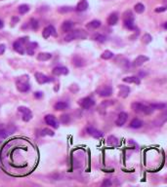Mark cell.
Listing matches in <instances>:
<instances>
[{"mask_svg":"<svg viewBox=\"0 0 167 187\" xmlns=\"http://www.w3.org/2000/svg\"><path fill=\"white\" fill-rule=\"evenodd\" d=\"M131 108H132L134 112L145 114V115H150V114H152L153 112V108L152 106L146 105V104L141 103H133L131 104Z\"/></svg>","mask_w":167,"mask_h":187,"instance_id":"cell-1","label":"cell"},{"mask_svg":"<svg viewBox=\"0 0 167 187\" xmlns=\"http://www.w3.org/2000/svg\"><path fill=\"white\" fill-rule=\"evenodd\" d=\"M86 37H87V33L84 30L76 29V30L71 31L68 35H65V42H70V41L76 40V39H85Z\"/></svg>","mask_w":167,"mask_h":187,"instance_id":"cell-2","label":"cell"},{"mask_svg":"<svg viewBox=\"0 0 167 187\" xmlns=\"http://www.w3.org/2000/svg\"><path fill=\"white\" fill-rule=\"evenodd\" d=\"M17 89L22 92V93H25L30 89V85L28 83V75H24L18 78L17 80Z\"/></svg>","mask_w":167,"mask_h":187,"instance_id":"cell-3","label":"cell"},{"mask_svg":"<svg viewBox=\"0 0 167 187\" xmlns=\"http://www.w3.org/2000/svg\"><path fill=\"white\" fill-rule=\"evenodd\" d=\"M123 22H124V27H125L127 29H130V30H134V29L136 28L135 24H134L133 15H132V13H131L130 11L126 12L125 14H124Z\"/></svg>","mask_w":167,"mask_h":187,"instance_id":"cell-4","label":"cell"},{"mask_svg":"<svg viewBox=\"0 0 167 187\" xmlns=\"http://www.w3.org/2000/svg\"><path fill=\"white\" fill-rule=\"evenodd\" d=\"M78 104H79L82 108H84V109H89V108L94 106L95 101H94L93 98H91L89 97H83V98H81V100H78Z\"/></svg>","mask_w":167,"mask_h":187,"instance_id":"cell-5","label":"cell"},{"mask_svg":"<svg viewBox=\"0 0 167 187\" xmlns=\"http://www.w3.org/2000/svg\"><path fill=\"white\" fill-rule=\"evenodd\" d=\"M18 110L21 113H23V120H24L25 122L30 121V119L32 118V112L30 111V109H28V108L25 106H20L18 108Z\"/></svg>","mask_w":167,"mask_h":187,"instance_id":"cell-6","label":"cell"},{"mask_svg":"<svg viewBox=\"0 0 167 187\" xmlns=\"http://www.w3.org/2000/svg\"><path fill=\"white\" fill-rule=\"evenodd\" d=\"M34 76H35V79H36V81H37V83L40 84V85H43L45 83H48V82L52 81V79L50 77H48V76H46V75L40 73V72H36V73L34 74Z\"/></svg>","mask_w":167,"mask_h":187,"instance_id":"cell-7","label":"cell"},{"mask_svg":"<svg viewBox=\"0 0 167 187\" xmlns=\"http://www.w3.org/2000/svg\"><path fill=\"white\" fill-rule=\"evenodd\" d=\"M51 35H54V36H57V32H56V29L53 25H48L47 27H45L43 29V32H42V36H43V38L47 39L50 37Z\"/></svg>","mask_w":167,"mask_h":187,"instance_id":"cell-8","label":"cell"},{"mask_svg":"<svg viewBox=\"0 0 167 187\" xmlns=\"http://www.w3.org/2000/svg\"><path fill=\"white\" fill-rule=\"evenodd\" d=\"M127 119H128V114L126 112H120L117 116V119L115 120V125L118 127H122L126 123Z\"/></svg>","mask_w":167,"mask_h":187,"instance_id":"cell-9","label":"cell"},{"mask_svg":"<svg viewBox=\"0 0 167 187\" xmlns=\"http://www.w3.org/2000/svg\"><path fill=\"white\" fill-rule=\"evenodd\" d=\"M45 122L50 127L54 128V129H58L59 128V123L57 119L53 115H46L45 116Z\"/></svg>","mask_w":167,"mask_h":187,"instance_id":"cell-10","label":"cell"},{"mask_svg":"<svg viewBox=\"0 0 167 187\" xmlns=\"http://www.w3.org/2000/svg\"><path fill=\"white\" fill-rule=\"evenodd\" d=\"M149 61V58L146 57V56L144 55H141V56H138L135 60H134L133 61V66L134 67H138V66H141V65H143L145 62H147Z\"/></svg>","mask_w":167,"mask_h":187,"instance_id":"cell-11","label":"cell"},{"mask_svg":"<svg viewBox=\"0 0 167 187\" xmlns=\"http://www.w3.org/2000/svg\"><path fill=\"white\" fill-rule=\"evenodd\" d=\"M86 132L88 134H90L91 136L95 137V139H100V137L103 136V133L99 130L95 129L93 127H88L86 129Z\"/></svg>","mask_w":167,"mask_h":187,"instance_id":"cell-12","label":"cell"},{"mask_svg":"<svg viewBox=\"0 0 167 187\" xmlns=\"http://www.w3.org/2000/svg\"><path fill=\"white\" fill-rule=\"evenodd\" d=\"M113 88L110 86H106V87H103L102 89L99 91V95L103 97H109L113 95Z\"/></svg>","mask_w":167,"mask_h":187,"instance_id":"cell-13","label":"cell"},{"mask_svg":"<svg viewBox=\"0 0 167 187\" xmlns=\"http://www.w3.org/2000/svg\"><path fill=\"white\" fill-rule=\"evenodd\" d=\"M118 89H119V97H127L129 96L130 94V88L128 86H125V85H119L118 86Z\"/></svg>","mask_w":167,"mask_h":187,"instance_id":"cell-14","label":"cell"},{"mask_svg":"<svg viewBox=\"0 0 167 187\" xmlns=\"http://www.w3.org/2000/svg\"><path fill=\"white\" fill-rule=\"evenodd\" d=\"M52 72L55 76H61V75H67L68 73V69L65 66H57L54 68Z\"/></svg>","mask_w":167,"mask_h":187,"instance_id":"cell-15","label":"cell"},{"mask_svg":"<svg viewBox=\"0 0 167 187\" xmlns=\"http://www.w3.org/2000/svg\"><path fill=\"white\" fill-rule=\"evenodd\" d=\"M88 7H89V4H88L87 0H80V1L78 2V4L76 5L75 10H76L77 12H84L88 9Z\"/></svg>","mask_w":167,"mask_h":187,"instance_id":"cell-16","label":"cell"},{"mask_svg":"<svg viewBox=\"0 0 167 187\" xmlns=\"http://www.w3.org/2000/svg\"><path fill=\"white\" fill-rule=\"evenodd\" d=\"M16 131V128L14 127H10L9 129L4 130L2 128H0V139H4V137H7L10 134H12Z\"/></svg>","mask_w":167,"mask_h":187,"instance_id":"cell-17","label":"cell"},{"mask_svg":"<svg viewBox=\"0 0 167 187\" xmlns=\"http://www.w3.org/2000/svg\"><path fill=\"white\" fill-rule=\"evenodd\" d=\"M117 22H118V16H117L116 13H113V14H110L109 16V18H107V25H110V27L115 25L117 24Z\"/></svg>","mask_w":167,"mask_h":187,"instance_id":"cell-18","label":"cell"},{"mask_svg":"<svg viewBox=\"0 0 167 187\" xmlns=\"http://www.w3.org/2000/svg\"><path fill=\"white\" fill-rule=\"evenodd\" d=\"M122 81L125 82V83H128V84L133 83V84L140 85V83H141L140 78L137 77V76H128V77H125V78H123Z\"/></svg>","mask_w":167,"mask_h":187,"instance_id":"cell-19","label":"cell"},{"mask_svg":"<svg viewBox=\"0 0 167 187\" xmlns=\"http://www.w3.org/2000/svg\"><path fill=\"white\" fill-rule=\"evenodd\" d=\"M74 27V24L73 22L70 21H65L63 22V25H62V30L65 31V32H70L71 29L73 28Z\"/></svg>","mask_w":167,"mask_h":187,"instance_id":"cell-20","label":"cell"},{"mask_svg":"<svg viewBox=\"0 0 167 187\" xmlns=\"http://www.w3.org/2000/svg\"><path fill=\"white\" fill-rule=\"evenodd\" d=\"M101 25H102V22L99 19H93V21H91L90 22H88L86 27L88 29H97L101 27Z\"/></svg>","mask_w":167,"mask_h":187,"instance_id":"cell-21","label":"cell"},{"mask_svg":"<svg viewBox=\"0 0 167 187\" xmlns=\"http://www.w3.org/2000/svg\"><path fill=\"white\" fill-rule=\"evenodd\" d=\"M13 48H14V50L16 52H18L19 54L24 55L25 50H24V47H23V43L20 40L14 42V44H13Z\"/></svg>","mask_w":167,"mask_h":187,"instance_id":"cell-22","label":"cell"},{"mask_svg":"<svg viewBox=\"0 0 167 187\" xmlns=\"http://www.w3.org/2000/svg\"><path fill=\"white\" fill-rule=\"evenodd\" d=\"M73 64L76 67L84 66V64H85V61L83 60L82 58H80L79 56H75V57L73 58Z\"/></svg>","mask_w":167,"mask_h":187,"instance_id":"cell-23","label":"cell"},{"mask_svg":"<svg viewBox=\"0 0 167 187\" xmlns=\"http://www.w3.org/2000/svg\"><path fill=\"white\" fill-rule=\"evenodd\" d=\"M143 126V122L138 118H134V119L130 122V128L132 129H140Z\"/></svg>","mask_w":167,"mask_h":187,"instance_id":"cell-24","label":"cell"},{"mask_svg":"<svg viewBox=\"0 0 167 187\" xmlns=\"http://www.w3.org/2000/svg\"><path fill=\"white\" fill-rule=\"evenodd\" d=\"M68 107V104L65 101H58L57 103L54 105V108L58 111H62V110H65Z\"/></svg>","mask_w":167,"mask_h":187,"instance_id":"cell-25","label":"cell"},{"mask_svg":"<svg viewBox=\"0 0 167 187\" xmlns=\"http://www.w3.org/2000/svg\"><path fill=\"white\" fill-rule=\"evenodd\" d=\"M51 58H52V55L50 53H40V54H38V56H37V61H46L50 60Z\"/></svg>","mask_w":167,"mask_h":187,"instance_id":"cell-26","label":"cell"},{"mask_svg":"<svg viewBox=\"0 0 167 187\" xmlns=\"http://www.w3.org/2000/svg\"><path fill=\"white\" fill-rule=\"evenodd\" d=\"M107 142L110 146H116L118 145V139H116L114 136H110L107 139Z\"/></svg>","mask_w":167,"mask_h":187,"instance_id":"cell-27","label":"cell"},{"mask_svg":"<svg viewBox=\"0 0 167 187\" xmlns=\"http://www.w3.org/2000/svg\"><path fill=\"white\" fill-rule=\"evenodd\" d=\"M93 39L95 41L99 42V43H105V42L107 41V38L106 36L103 35V34H100V33H96L93 35Z\"/></svg>","mask_w":167,"mask_h":187,"instance_id":"cell-28","label":"cell"},{"mask_svg":"<svg viewBox=\"0 0 167 187\" xmlns=\"http://www.w3.org/2000/svg\"><path fill=\"white\" fill-rule=\"evenodd\" d=\"M150 106L153 108V110H163L167 108V103H152Z\"/></svg>","mask_w":167,"mask_h":187,"instance_id":"cell-29","label":"cell"},{"mask_svg":"<svg viewBox=\"0 0 167 187\" xmlns=\"http://www.w3.org/2000/svg\"><path fill=\"white\" fill-rule=\"evenodd\" d=\"M145 5L142 4V3H137V4L134 6V10H135L136 13L138 14H142V13L145 12Z\"/></svg>","mask_w":167,"mask_h":187,"instance_id":"cell-30","label":"cell"},{"mask_svg":"<svg viewBox=\"0 0 167 187\" xmlns=\"http://www.w3.org/2000/svg\"><path fill=\"white\" fill-rule=\"evenodd\" d=\"M113 56L114 55H113V52L107 50V51H105L102 55H101V58H102L103 60H110L111 58H113Z\"/></svg>","mask_w":167,"mask_h":187,"instance_id":"cell-31","label":"cell"},{"mask_svg":"<svg viewBox=\"0 0 167 187\" xmlns=\"http://www.w3.org/2000/svg\"><path fill=\"white\" fill-rule=\"evenodd\" d=\"M18 11L20 14H25V13H28L29 11V6L27 4H23V5H20L19 8H18Z\"/></svg>","mask_w":167,"mask_h":187,"instance_id":"cell-32","label":"cell"},{"mask_svg":"<svg viewBox=\"0 0 167 187\" xmlns=\"http://www.w3.org/2000/svg\"><path fill=\"white\" fill-rule=\"evenodd\" d=\"M156 122H158V126H161V125H162L163 123L167 122V110L165 111L164 113L162 114L161 116H160V117L158 118V120L156 121Z\"/></svg>","mask_w":167,"mask_h":187,"instance_id":"cell-33","label":"cell"},{"mask_svg":"<svg viewBox=\"0 0 167 187\" xmlns=\"http://www.w3.org/2000/svg\"><path fill=\"white\" fill-rule=\"evenodd\" d=\"M40 136H54V132L52 130H49V129H44L41 131L40 133Z\"/></svg>","mask_w":167,"mask_h":187,"instance_id":"cell-34","label":"cell"},{"mask_svg":"<svg viewBox=\"0 0 167 187\" xmlns=\"http://www.w3.org/2000/svg\"><path fill=\"white\" fill-rule=\"evenodd\" d=\"M152 40V35H150L149 33H146L145 35L143 36V42L145 44H149L150 43Z\"/></svg>","mask_w":167,"mask_h":187,"instance_id":"cell-35","label":"cell"},{"mask_svg":"<svg viewBox=\"0 0 167 187\" xmlns=\"http://www.w3.org/2000/svg\"><path fill=\"white\" fill-rule=\"evenodd\" d=\"M70 115H68V114H64V115L61 116V122L63 124H68L70 122Z\"/></svg>","mask_w":167,"mask_h":187,"instance_id":"cell-36","label":"cell"},{"mask_svg":"<svg viewBox=\"0 0 167 187\" xmlns=\"http://www.w3.org/2000/svg\"><path fill=\"white\" fill-rule=\"evenodd\" d=\"M38 27H39L38 22L36 21V19H32L31 21H30V27L33 29V30H36V29L38 28Z\"/></svg>","mask_w":167,"mask_h":187,"instance_id":"cell-37","label":"cell"},{"mask_svg":"<svg viewBox=\"0 0 167 187\" xmlns=\"http://www.w3.org/2000/svg\"><path fill=\"white\" fill-rule=\"evenodd\" d=\"M73 8L71 7H61L59 9V12L60 13H68V12H71L73 11Z\"/></svg>","mask_w":167,"mask_h":187,"instance_id":"cell-38","label":"cell"},{"mask_svg":"<svg viewBox=\"0 0 167 187\" xmlns=\"http://www.w3.org/2000/svg\"><path fill=\"white\" fill-rule=\"evenodd\" d=\"M167 10V6H163V7H158V8H156L155 11V13H162V12H164Z\"/></svg>","mask_w":167,"mask_h":187,"instance_id":"cell-39","label":"cell"},{"mask_svg":"<svg viewBox=\"0 0 167 187\" xmlns=\"http://www.w3.org/2000/svg\"><path fill=\"white\" fill-rule=\"evenodd\" d=\"M113 183H111V181L110 179H105L103 183H102V186H105V187H107V186H110Z\"/></svg>","mask_w":167,"mask_h":187,"instance_id":"cell-40","label":"cell"},{"mask_svg":"<svg viewBox=\"0 0 167 187\" xmlns=\"http://www.w3.org/2000/svg\"><path fill=\"white\" fill-rule=\"evenodd\" d=\"M6 50V46L4 44H0V55H3Z\"/></svg>","mask_w":167,"mask_h":187,"instance_id":"cell-41","label":"cell"},{"mask_svg":"<svg viewBox=\"0 0 167 187\" xmlns=\"http://www.w3.org/2000/svg\"><path fill=\"white\" fill-rule=\"evenodd\" d=\"M34 97L36 98H41L42 97V93L41 92H36V93L34 94Z\"/></svg>","mask_w":167,"mask_h":187,"instance_id":"cell-42","label":"cell"},{"mask_svg":"<svg viewBox=\"0 0 167 187\" xmlns=\"http://www.w3.org/2000/svg\"><path fill=\"white\" fill-rule=\"evenodd\" d=\"M27 52H28V55L32 56V55H33V53H34V49H32V48H28Z\"/></svg>","mask_w":167,"mask_h":187,"instance_id":"cell-43","label":"cell"},{"mask_svg":"<svg viewBox=\"0 0 167 187\" xmlns=\"http://www.w3.org/2000/svg\"><path fill=\"white\" fill-rule=\"evenodd\" d=\"M19 22V18H13L12 19V24L14 25V22H15V25H16V22Z\"/></svg>","mask_w":167,"mask_h":187,"instance_id":"cell-44","label":"cell"},{"mask_svg":"<svg viewBox=\"0 0 167 187\" xmlns=\"http://www.w3.org/2000/svg\"><path fill=\"white\" fill-rule=\"evenodd\" d=\"M3 27V22L0 19V28H2Z\"/></svg>","mask_w":167,"mask_h":187,"instance_id":"cell-45","label":"cell"},{"mask_svg":"<svg viewBox=\"0 0 167 187\" xmlns=\"http://www.w3.org/2000/svg\"><path fill=\"white\" fill-rule=\"evenodd\" d=\"M163 27H164L165 29H167V22H165V24H164V25H163Z\"/></svg>","mask_w":167,"mask_h":187,"instance_id":"cell-46","label":"cell"},{"mask_svg":"<svg viewBox=\"0 0 167 187\" xmlns=\"http://www.w3.org/2000/svg\"><path fill=\"white\" fill-rule=\"evenodd\" d=\"M0 128H2V125H0Z\"/></svg>","mask_w":167,"mask_h":187,"instance_id":"cell-47","label":"cell"},{"mask_svg":"<svg viewBox=\"0 0 167 187\" xmlns=\"http://www.w3.org/2000/svg\"><path fill=\"white\" fill-rule=\"evenodd\" d=\"M0 1H2V0H0Z\"/></svg>","mask_w":167,"mask_h":187,"instance_id":"cell-48","label":"cell"},{"mask_svg":"<svg viewBox=\"0 0 167 187\" xmlns=\"http://www.w3.org/2000/svg\"><path fill=\"white\" fill-rule=\"evenodd\" d=\"M166 40H167V38H166Z\"/></svg>","mask_w":167,"mask_h":187,"instance_id":"cell-49","label":"cell"}]
</instances>
